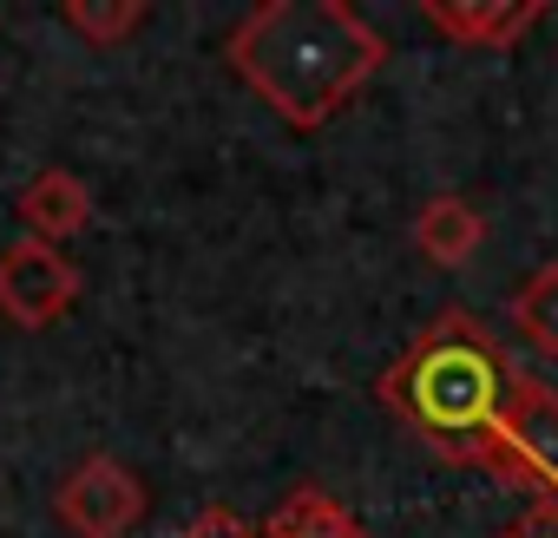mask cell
Wrapping results in <instances>:
<instances>
[{
    "label": "cell",
    "instance_id": "obj_1",
    "mask_svg": "<svg viewBox=\"0 0 558 538\" xmlns=\"http://www.w3.org/2000/svg\"><path fill=\"white\" fill-rule=\"evenodd\" d=\"M388 60V40L349 0H263L223 40V66L283 119L323 132Z\"/></svg>",
    "mask_w": 558,
    "mask_h": 538
},
{
    "label": "cell",
    "instance_id": "obj_2",
    "mask_svg": "<svg viewBox=\"0 0 558 538\" xmlns=\"http://www.w3.org/2000/svg\"><path fill=\"white\" fill-rule=\"evenodd\" d=\"M512 355L486 335L473 309H440L375 381L381 407L408 420L434 453L460 466H493L499 420L512 401Z\"/></svg>",
    "mask_w": 558,
    "mask_h": 538
},
{
    "label": "cell",
    "instance_id": "obj_3",
    "mask_svg": "<svg viewBox=\"0 0 558 538\" xmlns=\"http://www.w3.org/2000/svg\"><path fill=\"white\" fill-rule=\"evenodd\" d=\"M486 473L532 499H558V388H545L525 368L512 375V401H506L499 447H493Z\"/></svg>",
    "mask_w": 558,
    "mask_h": 538
},
{
    "label": "cell",
    "instance_id": "obj_4",
    "mask_svg": "<svg viewBox=\"0 0 558 538\" xmlns=\"http://www.w3.org/2000/svg\"><path fill=\"white\" fill-rule=\"evenodd\" d=\"M53 512H60V525H66L73 538H132V531L145 525V512H151V492H145V479H138L125 460L86 453V460L60 479Z\"/></svg>",
    "mask_w": 558,
    "mask_h": 538
},
{
    "label": "cell",
    "instance_id": "obj_5",
    "mask_svg": "<svg viewBox=\"0 0 558 538\" xmlns=\"http://www.w3.org/2000/svg\"><path fill=\"white\" fill-rule=\"evenodd\" d=\"M80 303V262L60 249V243H40V236H21L0 249V316L14 329H53L66 309Z\"/></svg>",
    "mask_w": 558,
    "mask_h": 538
},
{
    "label": "cell",
    "instance_id": "obj_6",
    "mask_svg": "<svg viewBox=\"0 0 558 538\" xmlns=\"http://www.w3.org/2000/svg\"><path fill=\"white\" fill-rule=\"evenodd\" d=\"M421 21H427L434 34H447L453 47L512 53V47L545 21V8H538V0H421Z\"/></svg>",
    "mask_w": 558,
    "mask_h": 538
},
{
    "label": "cell",
    "instance_id": "obj_7",
    "mask_svg": "<svg viewBox=\"0 0 558 538\" xmlns=\"http://www.w3.org/2000/svg\"><path fill=\"white\" fill-rule=\"evenodd\" d=\"M14 210H21V230L27 236H40V243H73V236H86V223H93V191H86V178L80 171H66V164H47V171H34L27 184H21V197H14Z\"/></svg>",
    "mask_w": 558,
    "mask_h": 538
},
{
    "label": "cell",
    "instance_id": "obj_8",
    "mask_svg": "<svg viewBox=\"0 0 558 538\" xmlns=\"http://www.w3.org/2000/svg\"><path fill=\"white\" fill-rule=\"evenodd\" d=\"M486 243V217L473 210V197H427L421 217H414V249L434 262V269H466Z\"/></svg>",
    "mask_w": 558,
    "mask_h": 538
},
{
    "label": "cell",
    "instance_id": "obj_9",
    "mask_svg": "<svg viewBox=\"0 0 558 538\" xmlns=\"http://www.w3.org/2000/svg\"><path fill=\"white\" fill-rule=\"evenodd\" d=\"M263 538H368V525L342 499H329L323 486H296L283 505L269 512Z\"/></svg>",
    "mask_w": 558,
    "mask_h": 538
},
{
    "label": "cell",
    "instance_id": "obj_10",
    "mask_svg": "<svg viewBox=\"0 0 558 538\" xmlns=\"http://www.w3.org/2000/svg\"><path fill=\"white\" fill-rule=\"evenodd\" d=\"M506 316H512V329H519L538 355H558V262L532 269V277L512 290Z\"/></svg>",
    "mask_w": 558,
    "mask_h": 538
},
{
    "label": "cell",
    "instance_id": "obj_11",
    "mask_svg": "<svg viewBox=\"0 0 558 538\" xmlns=\"http://www.w3.org/2000/svg\"><path fill=\"white\" fill-rule=\"evenodd\" d=\"M60 21H66L86 47H119V40H132V34L151 21V8H145V0H66Z\"/></svg>",
    "mask_w": 558,
    "mask_h": 538
},
{
    "label": "cell",
    "instance_id": "obj_12",
    "mask_svg": "<svg viewBox=\"0 0 558 538\" xmlns=\"http://www.w3.org/2000/svg\"><path fill=\"white\" fill-rule=\"evenodd\" d=\"M184 538H263V525H250L236 505H204V512L184 525Z\"/></svg>",
    "mask_w": 558,
    "mask_h": 538
},
{
    "label": "cell",
    "instance_id": "obj_13",
    "mask_svg": "<svg viewBox=\"0 0 558 538\" xmlns=\"http://www.w3.org/2000/svg\"><path fill=\"white\" fill-rule=\"evenodd\" d=\"M506 538H558V499H532V512Z\"/></svg>",
    "mask_w": 558,
    "mask_h": 538
}]
</instances>
